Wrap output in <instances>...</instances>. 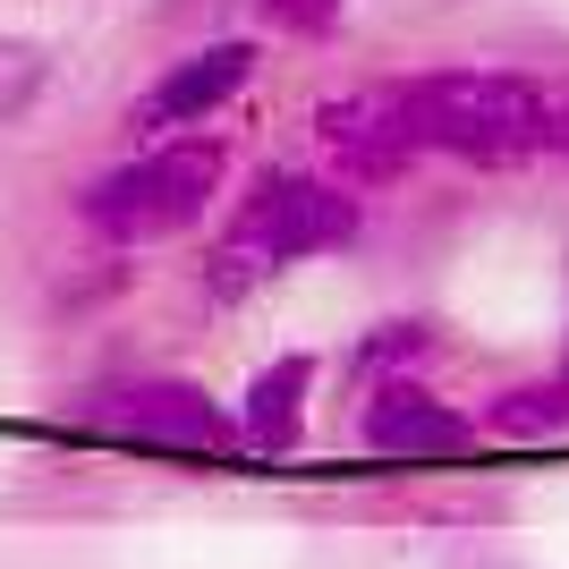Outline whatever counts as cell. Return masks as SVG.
Segmentation results:
<instances>
[{"label": "cell", "mask_w": 569, "mask_h": 569, "mask_svg": "<svg viewBox=\"0 0 569 569\" xmlns=\"http://www.w3.org/2000/svg\"><path fill=\"white\" fill-rule=\"evenodd\" d=\"M366 230V196L340 188L332 170H256L247 196L230 204L221 238L204 247V298L213 307H238V298H256L263 281H281L289 263H315L332 256V247H357Z\"/></svg>", "instance_id": "cell-1"}, {"label": "cell", "mask_w": 569, "mask_h": 569, "mask_svg": "<svg viewBox=\"0 0 569 569\" xmlns=\"http://www.w3.org/2000/svg\"><path fill=\"white\" fill-rule=\"evenodd\" d=\"M221 188H230V137H213V128L170 137V144H137L128 162H111L77 196V230L102 238L111 256L170 247L221 204Z\"/></svg>", "instance_id": "cell-2"}, {"label": "cell", "mask_w": 569, "mask_h": 569, "mask_svg": "<svg viewBox=\"0 0 569 569\" xmlns=\"http://www.w3.org/2000/svg\"><path fill=\"white\" fill-rule=\"evenodd\" d=\"M408 119L426 153H451L468 170H519L545 153V77L459 60V69H417L400 77Z\"/></svg>", "instance_id": "cell-3"}, {"label": "cell", "mask_w": 569, "mask_h": 569, "mask_svg": "<svg viewBox=\"0 0 569 569\" xmlns=\"http://www.w3.org/2000/svg\"><path fill=\"white\" fill-rule=\"evenodd\" d=\"M86 426L137 451H188V459H221L238 451V408H221L204 382L188 375H128L111 391H94Z\"/></svg>", "instance_id": "cell-4"}, {"label": "cell", "mask_w": 569, "mask_h": 569, "mask_svg": "<svg viewBox=\"0 0 569 569\" xmlns=\"http://www.w3.org/2000/svg\"><path fill=\"white\" fill-rule=\"evenodd\" d=\"M315 144H323V170H332L340 188H391V179H408V170L426 162L400 77H366V86L323 94L315 102Z\"/></svg>", "instance_id": "cell-5"}, {"label": "cell", "mask_w": 569, "mask_h": 569, "mask_svg": "<svg viewBox=\"0 0 569 569\" xmlns=\"http://www.w3.org/2000/svg\"><path fill=\"white\" fill-rule=\"evenodd\" d=\"M247 77H256V43L247 34H221V43H196L179 51L153 86H144L128 111H119V128H128V144H170V137H196L204 119H221L238 94H247Z\"/></svg>", "instance_id": "cell-6"}, {"label": "cell", "mask_w": 569, "mask_h": 569, "mask_svg": "<svg viewBox=\"0 0 569 569\" xmlns=\"http://www.w3.org/2000/svg\"><path fill=\"white\" fill-rule=\"evenodd\" d=\"M357 442L375 459H459V451H476L485 433H476V417L459 400H442L426 375H391V382H366Z\"/></svg>", "instance_id": "cell-7"}, {"label": "cell", "mask_w": 569, "mask_h": 569, "mask_svg": "<svg viewBox=\"0 0 569 569\" xmlns=\"http://www.w3.org/2000/svg\"><path fill=\"white\" fill-rule=\"evenodd\" d=\"M315 366L307 349L272 357V366H256L247 375V391H238V451L256 459H289L298 442H307V400H315Z\"/></svg>", "instance_id": "cell-8"}, {"label": "cell", "mask_w": 569, "mask_h": 569, "mask_svg": "<svg viewBox=\"0 0 569 569\" xmlns=\"http://www.w3.org/2000/svg\"><path fill=\"white\" fill-rule=\"evenodd\" d=\"M476 433H493V442H552V433H569V400L561 382H501L493 400L476 408Z\"/></svg>", "instance_id": "cell-9"}, {"label": "cell", "mask_w": 569, "mask_h": 569, "mask_svg": "<svg viewBox=\"0 0 569 569\" xmlns=\"http://www.w3.org/2000/svg\"><path fill=\"white\" fill-rule=\"evenodd\" d=\"M433 357H442V332H433L426 315H391L375 332L349 349V375L357 382H391V375H426Z\"/></svg>", "instance_id": "cell-10"}, {"label": "cell", "mask_w": 569, "mask_h": 569, "mask_svg": "<svg viewBox=\"0 0 569 569\" xmlns=\"http://www.w3.org/2000/svg\"><path fill=\"white\" fill-rule=\"evenodd\" d=\"M51 86V51L34 34H0V128H18Z\"/></svg>", "instance_id": "cell-11"}, {"label": "cell", "mask_w": 569, "mask_h": 569, "mask_svg": "<svg viewBox=\"0 0 569 569\" xmlns=\"http://www.w3.org/2000/svg\"><path fill=\"white\" fill-rule=\"evenodd\" d=\"M256 18L272 34H289V43H323V34H340L349 0H256Z\"/></svg>", "instance_id": "cell-12"}, {"label": "cell", "mask_w": 569, "mask_h": 569, "mask_svg": "<svg viewBox=\"0 0 569 569\" xmlns=\"http://www.w3.org/2000/svg\"><path fill=\"white\" fill-rule=\"evenodd\" d=\"M545 162L569 170V77H545Z\"/></svg>", "instance_id": "cell-13"}, {"label": "cell", "mask_w": 569, "mask_h": 569, "mask_svg": "<svg viewBox=\"0 0 569 569\" xmlns=\"http://www.w3.org/2000/svg\"><path fill=\"white\" fill-rule=\"evenodd\" d=\"M552 382H561V400H569V349H561V366H552Z\"/></svg>", "instance_id": "cell-14"}]
</instances>
